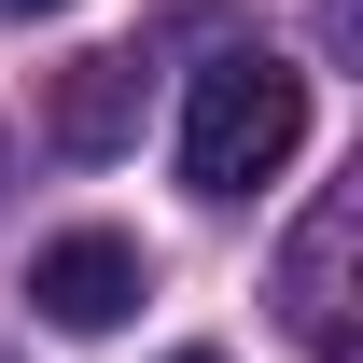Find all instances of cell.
Segmentation results:
<instances>
[{
	"mask_svg": "<svg viewBox=\"0 0 363 363\" xmlns=\"http://www.w3.org/2000/svg\"><path fill=\"white\" fill-rule=\"evenodd\" d=\"M350 238H363V196L335 182L294 224V252H279V321L308 335V363H350Z\"/></svg>",
	"mask_w": 363,
	"mask_h": 363,
	"instance_id": "3957f363",
	"label": "cell"
},
{
	"mask_svg": "<svg viewBox=\"0 0 363 363\" xmlns=\"http://www.w3.org/2000/svg\"><path fill=\"white\" fill-rule=\"evenodd\" d=\"M0 14H56V0H0Z\"/></svg>",
	"mask_w": 363,
	"mask_h": 363,
	"instance_id": "5b68a950",
	"label": "cell"
},
{
	"mask_svg": "<svg viewBox=\"0 0 363 363\" xmlns=\"http://www.w3.org/2000/svg\"><path fill=\"white\" fill-rule=\"evenodd\" d=\"M294 140H308V70L266 43H224L182 98V182L196 196H252V182L294 168Z\"/></svg>",
	"mask_w": 363,
	"mask_h": 363,
	"instance_id": "6da1fadb",
	"label": "cell"
},
{
	"mask_svg": "<svg viewBox=\"0 0 363 363\" xmlns=\"http://www.w3.org/2000/svg\"><path fill=\"white\" fill-rule=\"evenodd\" d=\"M182 363H210V350H182Z\"/></svg>",
	"mask_w": 363,
	"mask_h": 363,
	"instance_id": "8992f818",
	"label": "cell"
},
{
	"mask_svg": "<svg viewBox=\"0 0 363 363\" xmlns=\"http://www.w3.org/2000/svg\"><path fill=\"white\" fill-rule=\"evenodd\" d=\"M140 126V56H70L56 84V154H126Z\"/></svg>",
	"mask_w": 363,
	"mask_h": 363,
	"instance_id": "277c9868",
	"label": "cell"
},
{
	"mask_svg": "<svg viewBox=\"0 0 363 363\" xmlns=\"http://www.w3.org/2000/svg\"><path fill=\"white\" fill-rule=\"evenodd\" d=\"M140 294H154V266H140V238H112V224L43 238V252H28V308H43L56 335H112Z\"/></svg>",
	"mask_w": 363,
	"mask_h": 363,
	"instance_id": "7a4b0ae2",
	"label": "cell"
}]
</instances>
